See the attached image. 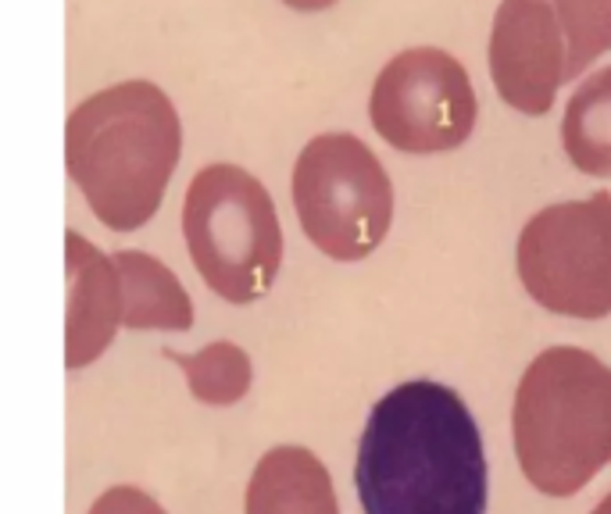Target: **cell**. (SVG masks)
<instances>
[{
    "instance_id": "obj_14",
    "label": "cell",
    "mask_w": 611,
    "mask_h": 514,
    "mask_svg": "<svg viewBox=\"0 0 611 514\" xmlns=\"http://www.w3.org/2000/svg\"><path fill=\"white\" fill-rule=\"evenodd\" d=\"M551 4L568 47V76L576 79L611 50V0H551Z\"/></svg>"
},
{
    "instance_id": "obj_2",
    "label": "cell",
    "mask_w": 611,
    "mask_h": 514,
    "mask_svg": "<svg viewBox=\"0 0 611 514\" xmlns=\"http://www.w3.org/2000/svg\"><path fill=\"white\" fill-rule=\"evenodd\" d=\"M183 125L161 87L129 79L87 96L65 125V169L97 221L115 232L144 229L158 215L176 164Z\"/></svg>"
},
{
    "instance_id": "obj_11",
    "label": "cell",
    "mask_w": 611,
    "mask_h": 514,
    "mask_svg": "<svg viewBox=\"0 0 611 514\" xmlns=\"http://www.w3.org/2000/svg\"><path fill=\"white\" fill-rule=\"evenodd\" d=\"M122 286V325L126 329H161L186 332L193 325V304L172 269L144 250H118L115 254Z\"/></svg>"
},
{
    "instance_id": "obj_6",
    "label": "cell",
    "mask_w": 611,
    "mask_h": 514,
    "mask_svg": "<svg viewBox=\"0 0 611 514\" xmlns=\"http://www.w3.org/2000/svg\"><path fill=\"white\" fill-rule=\"evenodd\" d=\"M519 279L540 308L565 318L611 315V193L562 201L519 232Z\"/></svg>"
},
{
    "instance_id": "obj_10",
    "label": "cell",
    "mask_w": 611,
    "mask_h": 514,
    "mask_svg": "<svg viewBox=\"0 0 611 514\" xmlns=\"http://www.w3.org/2000/svg\"><path fill=\"white\" fill-rule=\"evenodd\" d=\"M247 514H340L326 465L308 447H272L247 486Z\"/></svg>"
},
{
    "instance_id": "obj_4",
    "label": "cell",
    "mask_w": 611,
    "mask_h": 514,
    "mask_svg": "<svg viewBox=\"0 0 611 514\" xmlns=\"http://www.w3.org/2000/svg\"><path fill=\"white\" fill-rule=\"evenodd\" d=\"M183 236L193 269L229 304H254L283 265V229L269 190L240 164H207L186 190Z\"/></svg>"
},
{
    "instance_id": "obj_16",
    "label": "cell",
    "mask_w": 611,
    "mask_h": 514,
    "mask_svg": "<svg viewBox=\"0 0 611 514\" xmlns=\"http://www.w3.org/2000/svg\"><path fill=\"white\" fill-rule=\"evenodd\" d=\"M286 8H294V11H326L332 8L337 0H283Z\"/></svg>"
},
{
    "instance_id": "obj_13",
    "label": "cell",
    "mask_w": 611,
    "mask_h": 514,
    "mask_svg": "<svg viewBox=\"0 0 611 514\" xmlns=\"http://www.w3.org/2000/svg\"><path fill=\"white\" fill-rule=\"evenodd\" d=\"M165 357L176 361L186 372L190 393L204 400V404H236V400H244V393L251 390V357L236 343L218 340L197 354L165 351Z\"/></svg>"
},
{
    "instance_id": "obj_12",
    "label": "cell",
    "mask_w": 611,
    "mask_h": 514,
    "mask_svg": "<svg viewBox=\"0 0 611 514\" xmlns=\"http://www.w3.org/2000/svg\"><path fill=\"white\" fill-rule=\"evenodd\" d=\"M562 144L568 161L587 175H611V68L587 76L565 104Z\"/></svg>"
},
{
    "instance_id": "obj_3",
    "label": "cell",
    "mask_w": 611,
    "mask_h": 514,
    "mask_svg": "<svg viewBox=\"0 0 611 514\" xmlns=\"http://www.w3.org/2000/svg\"><path fill=\"white\" fill-rule=\"evenodd\" d=\"M511 433L530 486L576 496L611 465V368L579 346L536 354L519 379Z\"/></svg>"
},
{
    "instance_id": "obj_5",
    "label": "cell",
    "mask_w": 611,
    "mask_h": 514,
    "mask_svg": "<svg viewBox=\"0 0 611 514\" xmlns=\"http://www.w3.org/2000/svg\"><path fill=\"white\" fill-rule=\"evenodd\" d=\"M294 207L304 236L332 261H361L394 221V183L354 133H323L294 164Z\"/></svg>"
},
{
    "instance_id": "obj_8",
    "label": "cell",
    "mask_w": 611,
    "mask_h": 514,
    "mask_svg": "<svg viewBox=\"0 0 611 514\" xmlns=\"http://www.w3.org/2000/svg\"><path fill=\"white\" fill-rule=\"evenodd\" d=\"M490 79L508 107L540 118L573 82L568 47L551 0H501L490 30Z\"/></svg>"
},
{
    "instance_id": "obj_15",
    "label": "cell",
    "mask_w": 611,
    "mask_h": 514,
    "mask_svg": "<svg viewBox=\"0 0 611 514\" xmlns=\"http://www.w3.org/2000/svg\"><path fill=\"white\" fill-rule=\"evenodd\" d=\"M87 514H165V507L136 486H111L93 500Z\"/></svg>"
},
{
    "instance_id": "obj_1",
    "label": "cell",
    "mask_w": 611,
    "mask_h": 514,
    "mask_svg": "<svg viewBox=\"0 0 611 514\" xmlns=\"http://www.w3.org/2000/svg\"><path fill=\"white\" fill-rule=\"evenodd\" d=\"M354 486L365 514H486L479 425L451 386L400 382L372 408Z\"/></svg>"
},
{
    "instance_id": "obj_7",
    "label": "cell",
    "mask_w": 611,
    "mask_h": 514,
    "mask_svg": "<svg viewBox=\"0 0 611 514\" xmlns=\"http://www.w3.org/2000/svg\"><path fill=\"white\" fill-rule=\"evenodd\" d=\"M369 118L400 155H443L472 136L479 101L454 54L411 47L394 54L372 82Z\"/></svg>"
},
{
    "instance_id": "obj_17",
    "label": "cell",
    "mask_w": 611,
    "mask_h": 514,
    "mask_svg": "<svg viewBox=\"0 0 611 514\" xmlns=\"http://www.w3.org/2000/svg\"><path fill=\"white\" fill-rule=\"evenodd\" d=\"M590 514H611V493H608V496H604L601 504H597V507H593Z\"/></svg>"
},
{
    "instance_id": "obj_9",
    "label": "cell",
    "mask_w": 611,
    "mask_h": 514,
    "mask_svg": "<svg viewBox=\"0 0 611 514\" xmlns=\"http://www.w3.org/2000/svg\"><path fill=\"white\" fill-rule=\"evenodd\" d=\"M68 315H65V365L82 368L101 357L122 329V286L115 258L87 236H65Z\"/></svg>"
}]
</instances>
